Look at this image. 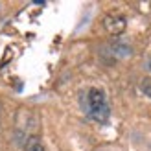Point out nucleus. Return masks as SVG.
<instances>
[{
    "label": "nucleus",
    "instance_id": "obj_1",
    "mask_svg": "<svg viewBox=\"0 0 151 151\" xmlns=\"http://www.w3.org/2000/svg\"><path fill=\"white\" fill-rule=\"evenodd\" d=\"M87 114L94 120V122L105 124L111 116V107L107 103L103 90L100 88H90L87 92Z\"/></svg>",
    "mask_w": 151,
    "mask_h": 151
},
{
    "label": "nucleus",
    "instance_id": "obj_2",
    "mask_svg": "<svg viewBox=\"0 0 151 151\" xmlns=\"http://www.w3.org/2000/svg\"><path fill=\"white\" fill-rule=\"evenodd\" d=\"M125 26H127V20L122 17V15H116V13H111L103 19V28L105 32H109L111 35H120L125 32Z\"/></svg>",
    "mask_w": 151,
    "mask_h": 151
},
{
    "label": "nucleus",
    "instance_id": "obj_3",
    "mask_svg": "<svg viewBox=\"0 0 151 151\" xmlns=\"http://www.w3.org/2000/svg\"><path fill=\"white\" fill-rule=\"evenodd\" d=\"M24 151H44V146H42V140L39 137H29L26 146H24Z\"/></svg>",
    "mask_w": 151,
    "mask_h": 151
},
{
    "label": "nucleus",
    "instance_id": "obj_4",
    "mask_svg": "<svg viewBox=\"0 0 151 151\" xmlns=\"http://www.w3.org/2000/svg\"><path fill=\"white\" fill-rule=\"evenodd\" d=\"M147 66H149V70H151V59H149V63H147Z\"/></svg>",
    "mask_w": 151,
    "mask_h": 151
}]
</instances>
